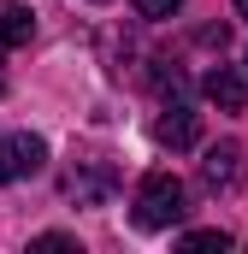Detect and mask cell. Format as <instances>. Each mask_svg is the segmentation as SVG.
Listing matches in <instances>:
<instances>
[{
	"instance_id": "cell-1",
	"label": "cell",
	"mask_w": 248,
	"mask_h": 254,
	"mask_svg": "<svg viewBox=\"0 0 248 254\" xmlns=\"http://www.w3.org/2000/svg\"><path fill=\"white\" fill-rule=\"evenodd\" d=\"M130 219H136L142 231H172V225L184 219V184H178L172 172H148V178L136 184Z\"/></svg>"
},
{
	"instance_id": "cell-2",
	"label": "cell",
	"mask_w": 248,
	"mask_h": 254,
	"mask_svg": "<svg viewBox=\"0 0 248 254\" xmlns=\"http://www.w3.org/2000/svg\"><path fill=\"white\" fill-rule=\"evenodd\" d=\"M243 178H248L243 142H219V148H207V160H201V190H207V195H237Z\"/></svg>"
},
{
	"instance_id": "cell-3",
	"label": "cell",
	"mask_w": 248,
	"mask_h": 254,
	"mask_svg": "<svg viewBox=\"0 0 248 254\" xmlns=\"http://www.w3.org/2000/svg\"><path fill=\"white\" fill-rule=\"evenodd\" d=\"M119 184V172H113V160H77L71 172H65V195L77 201V207H101L107 195Z\"/></svg>"
},
{
	"instance_id": "cell-4",
	"label": "cell",
	"mask_w": 248,
	"mask_h": 254,
	"mask_svg": "<svg viewBox=\"0 0 248 254\" xmlns=\"http://www.w3.org/2000/svg\"><path fill=\"white\" fill-rule=\"evenodd\" d=\"M42 160H48L42 136H30V130L6 136V142H0V184H18V178H36V172H42Z\"/></svg>"
},
{
	"instance_id": "cell-5",
	"label": "cell",
	"mask_w": 248,
	"mask_h": 254,
	"mask_svg": "<svg viewBox=\"0 0 248 254\" xmlns=\"http://www.w3.org/2000/svg\"><path fill=\"white\" fill-rule=\"evenodd\" d=\"M154 136L166 142V148H195V136H201V119L189 113V101L178 95L166 113H160V125H154Z\"/></svg>"
},
{
	"instance_id": "cell-6",
	"label": "cell",
	"mask_w": 248,
	"mask_h": 254,
	"mask_svg": "<svg viewBox=\"0 0 248 254\" xmlns=\"http://www.w3.org/2000/svg\"><path fill=\"white\" fill-rule=\"evenodd\" d=\"M201 89H207V101H219L225 113H248V77H237L231 65H213Z\"/></svg>"
},
{
	"instance_id": "cell-7",
	"label": "cell",
	"mask_w": 248,
	"mask_h": 254,
	"mask_svg": "<svg viewBox=\"0 0 248 254\" xmlns=\"http://www.w3.org/2000/svg\"><path fill=\"white\" fill-rule=\"evenodd\" d=\"M30 36H36V18H30L24 6H6V12H0V48H24Z\"/></svg>"
},
{
	"instance_id": "cell-8",
	"label": "cell",
	"mask_w": 248,
	"mask_h": 254,
	"mask_svg": "<svg viewBox=\"0 0 248 254\" xmlns=\"http://www.w3.org/2000/svg\"><path fill=\"white\" fill-rule=\"evenodd\" d=\"M184 249H231V237H225V231H189Z\"/></svg>"
},
{
	"instance_id": "cell-9",
	"label": "cell",
	"mask_w": 248,
	"mask_h": 254,
	"mask_svg": "<svg viewBox=\"0 0 248 254\" xmlns=\"http://www.w3.org/2000/svg\"><path fill=\"white\" fill-rule=\"evenodd\" d=\"M178 6H184V0H136V12H142V18H172Z\"/></svg>"
},
{
	"instance_id": "cell-10",
	"label": "cell",
	"mask_w": 248,
	"mask_h": 254,
	"mask_svg": "<svg viewBox=\"0 0 248 254\" xmlns=\"http://www.w3.org/2000/svg\"><path fill=\"white\" fill-rule=\"evenodd\" d=\"M225 42H231L225 24H207V30H201V48H225Z\"/></svg>"
},
{
	"instance_id": "cell-11",
	"label": "cell",
	"mask_w": 248,
	"mask_h": 254,
	"mask_svg": "<svg viewBox=\"0 0 248 254\" xmlns=\"http://www.w3.org/2000/svg\"><path fill=\"white\" fill-rule=\"evenodd\" d=\"M30 249H77V237H60V231H48V237H36Z\"/></svg>"
},
{
	"instance_id": "cell-12",
	"label": "cell",
	"mask_w": 248,
	"mask_h": 254,
	"mask_svg": "<svg viewBox=\"0 0 248 254\" xmlns=\"http://www.w3.org/2000/svg\"><path fill=\"white\" fill-rule=\"evenodd\" d=\"M0 95H6V65H0Z\"/></svg>"
},
{
	"instance_id": "cell-13",
	"label": "cell",
	"mask_w": 248,
	"mask_h": 254,
	"mask_svg": "<svg viewBox=\"0 0 248 254\" xmlns=\"http://www.w3.org/2000/svg\"><path fill=\"white\" fill-rule=\"evenodd\" d=\"M237 12H248V0H237Z\"/></svg>"
}]
</instances>
